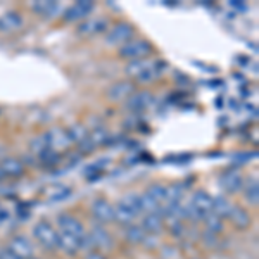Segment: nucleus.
<instances>
[{"mask_svg": "<svg viewBox=\"0 0 259 259\" xmlns=\"http://www.w3.org/2000/svg\"><path fill=\"white\" fill-rule=\"evenodd\" d=\"M140 216L139 202H137V194H124L118 202L114 204V221L112 223L119 227H130L135 223V220Z\"/></svg>", "mask_w": 259, "mask_h": 259, "instance_id": "obj_1", "label": "nucleus"}, {"mask_svg": "<svg viewBox=\"0 0 259 259\" xmlns=\"http://www.w3.org/2000/svg\"><path fill=\"white\" fill-rule=\"evenodd\" d=\"M212 195L206 190H197L192 194L189 206H185V220L202 223V220L211 212Z\"/></svg>", "mask_w": 259, "mask_h": 259, "instance_id": "obj_2", "label": "nucleus"}, {"mask_svg": "<svg viewBox=\"0 0 259 259\" xmlns=\"http://www.w3.org/2000/svg\"><path fill=\"white\" fill-rule=\"evenodd\" d=\"M31 233H33V239L36 240V244H38L41 249L49 250V252L57 250V237H59V230L54 227L50 221L41 220V221H38V223H35Z\"/></svg>", "mask_w": 259, "mask_h": 259, "instance_id": "obj_3", "label": "nucleus"}, {"mask_svg": "<svg viewBox=\"0 0 259 259\" xmlns=\"http://www.w3.org/2000/svg\"><path fill=\"white\" fill-rule=\"evenodd\" d=\"M135 36V28L128 21H119V23L112 24L106 33V44L109 47H123L130 40Z\"/></svg>", "mask_w": 259, "mask_h": 259, "instance_id": "obj_4", "label": "nucleus"}, {"mask_svg": "<svg viewBox=\"0 0 259 259\" xmlns=\"http://www.w3.org/2000/svg\"><path fill=\"white\" fill-rule=\"evenodd\" d=\"M150 54H154V47L149 40H130L128 44L119 47V57L124 61L149 59Z\"/></svg>", "mask_w": 259, "mask_h": 259, "instance_id": "obj_5", "label": "nucleus"}, {"mask_svg": "<svg viewBox=\"0 0 259 259\" xmlns=\"http://www.w3.org/2000/svg\"><path fill=\"white\" fill-rule=\"evenodd\" d=\"M89 239L92 242V247L94 250H100V252H109L114 245V239H112V233L107 230L106 225H94L92 230L89 232Z\"/></svg>", "mask_w": 259, "mask_h": 259, "instance_id": "obj_6", "label": "nucleus"}, {"mask_svg": "<svg viewBox=\"0 0 259 259\" xmlns=\"http://www.w3.org/2000/svg\"><path fill=\"white\" fill-rule=\"evenodd\" d=\"M41 139L45 140V144H47L49 149L56 150V152L66 150L73 145V142H71L66 128H61V126H54V128L47 130V132L41 135Z\"/></svg>", "mask_w": 259, "mask_h": 259, "instance_id": "obj_7", "label": "nucleus"}, {"mask_svg": "<svg viewBox=\"0 0 259 259\" xmlns=\"http://www.w3.org/2000/svg\"><path fill=\"white\" fill-rule=\"evenodd\" d=\"M111 28L109 24V19L107 18H100V16H90L87 18L85 21H81L76 28V33L81 36H95V35H100V33H107V30Z\"/></svg>", "mask_w": 259, "mask_h": 259, "instance_id": "obj_8", "label": "nucleus"}, {"mask_svg": "<svg viewBox=\"0 0 259 259\" xmlns=\"http://www.w3.org/2000/svg\"><path fill=\"white\" fill-rule=\"evenodd\" d=\"M95 9V4L90 0H80V2L69 6L68 9L62 12V21L64 23H81L87 18H90V14Z\"/></svg>", "mask_w": 259, "mask_h": 259, "instance_id": "obj_9", "label": "nucleus"}, {"mask_svg": "<svg viewBox=\"0 0 259 259\" xmlns=\"http://www.w3.org/2000/svg\"><path fill=\"white\" fill-rule=\"evenodd\" d=\"M92 214L99 225H109L114 221V204L106 197H97L92 202Z\"/></svg>", "mask_w": 259, "mask_h": 259, "instance_id": "obj_10", "label": "nucleus"}, {"mask_svg": "<svg viewBox=\"0 0 259 259\" xmlns=\"http://www.w3.org/2000/svg\"><path fill=\"white\" fill-rule=\"evenodd\" d=\"M137 92V85L135 81H130V80H123V81H116L107 89L106 92V97L109 102H126L130 95H133Z\"/></svg>", "mask_w": 259, "mask_h": 259, "instance_id": "obj_11", "label": "nucleus"}, {"mask_svg": "<svg viewBox=\"0 0 259 259\" xmlns=\"http://www.w3.org/2000/svg\"><path fill=\"white\" fill-rule=\"evenodd\" d=\"M57 227H59V232L62 233H69V235L74 237H83L85 235V227L76 216H73L71 212H59L57 214Z\"/></svg>", "mask_w": 259, "mask_h": 259, "instance_id": "obj_12", "label": "nucleus"}, {"mask_svg": "<svg viewBox=\"0 0 259 259\" xmlns=\"http://www.w3.org/2000/svg\"><path fill=\"white\" fill-rule=\"evenodd\" d=\"M154 99L156 97H154V94L150 90H140L135 92L133 95H130L128 100L124 102V107L130 112H144L154 104Z\"/></svg>", "mask_w": 259, "mask_h": 259, "instance_id": "obj_13", "label": "nucleus"}, {"mask_svg": "<svg viewBox=\"0 0 259 259\" xmlns=\"http://www.w3.org/2000/svg\"><path fill=\"white\" fill-rule=\"evenodd\" d=\"M220 187L225 194H239L244 187V175L239 169H227L220 177Z\"/></svg>", "mask_w": 259, "mask_h": 259, "instance_id": "obj_14", "label": "nucleus"}, {"mask_svg": "<svg viewBox=\"0 0 259 259\" xmlns=\"http://www.w3.org/2000/svg\"><path fill=\"white\" fill-rule=\"evenodd\" d=\"M7 247L21 259H31L33 256H36L33 242L24 235H14L9 240V245H7Z\"/></svg>", "mask_w": 259, "mask_h": 259, "instance_id": "obj_15", "label": "nucleus"}, {"mask_svg": "<svg viewBox=\"0 0 259 259\" xmlns=\"http://www.w3.org/2000/svg\"><path fill=\"white\" fill-rule=\"evenodd\" d=\"M24 24V18L19 11H7L0 16V33L4 35H11L21 30Z\"/></svg>", "mask_w": 259, "mask_h": 259, "instance_id": "obj_16", "label": "nucleus"}, {"mask_svg": "<svg viewBox=\"0 0 259 259\" xmlns=\"http://www.w3.org/2000/svg\"><path fill=\"white\" fill-rule=\"evenodd\" d=\"M164 69H166V62L164 61L149 59L147 66H145V68L142 69V73L135 78V83H144V85H145V83H150V81L157 80V78L164 73Z\"/></svg>", "mask_w": 259, "mask_h": 259, "instance_id": "obj_17", "label": "nucleus"}, {"mask_svg": "<svg viewBox=\"0 0 259 259\" xmlns=\"http://www.w3.org/2000/svg\"><path fill=\"white\" fill-rule=\"evenodd\" d=\"M230 223H232V227L235 230H240V232H244V230H247L250 225H252V216H250V212L245 209V207L242 206H235L233 204L232 211H230L228 218H227Z\"/></svg>", "mask_w": 259, "mask_h": 259, "instance_id": "obj_18", "label": "nucleus"}, {"mask_svg": "<svg viewBox=\"0 0 259 259\" xmlns=\"http://www.w3.org/2000/svg\"><path fill=\"white\" fill-rule=\"evenodd\" d=\"M57 249L62 250L68 256H76L81 250V237H74L69 235V233H62L59 232V237H57Z\"/></svg>", "mask_w": 259, "mask_h": 259, "instance_id": "obj_19", "label": "nucleus"}, {"mask_svg": "<svg viewBox=\"0 0 259 259\" xmlns=\"http://www.w3.org/2000/svg\"><path fill=\"white\" fill-rule=\"evenodd\" d=\"M0 169H2L4 177L7 178H21L26 173V166L18 157H4L0 161Z\"/></svg>", "mask_w": 259, "mask_h": 259, "instance_id": "obj_20", "label": "nucleus"}, {"mask_svg": "<svg viewBox=\"0 0 259 259\" xmlns=\"http://www.w3.org/2000/svg\"><path fill=\"white\" fill-rule=\"evenodd\" d=\"M140 227L145 233H152V235H159L162 230L166 228L161 212H149V214H144L140 220Z\"/></svg>", "mask_w": 259, "mask_h": 259, "instance_id": "obj_21", "label": "nucleus"}, {"mask_svg": "<svg viewBox=\"0 0 259 259\" xmlns=\"http://www.w3.org/2000/svg\"><path fill=\"white\" fill-rule=\"evenodd\" d=\"M233 207V202L230 200L228 195L225 194H220V195H212V206H211V212L216 216H220V218L227 220L230 211H232Z\"/></svg>", "mask_w": 259, "mask_h": 259, "instance_id": "obj_22", "label": "nucleus"}, {"mask_svg": "<svg viewBox=\"0 0 259 259\" xmlns=\"http://www.w3.org/2000/svg\"><path fill=\"white\" fill-rule=\"evenodd\" d=\"M31 11L36 12L40 18H54L56 14H59V4L52 2V0H36V2L31 4Z\"/></svg>", "mask_w": 259, "mask_h": 259, "instance_id": "obj_23", "label": "nucleus"}, {"mask_svg": "<svg viewBox=\"0 0 259 259\" xmlns=\"http://www.w3.org/2000/svg\"><path fill=\"white\" fill-rule=\"evenodd\" d=\"M145 237H147V233L142 230L140 225H135V223L124 228V233H123V239L132 245H139L142 242H145Z\"/></svg>", "mask_w": 259, "mask_h": 259, "instance_id": "obj_24", "label": "nucleus"}, {"mask_svg": "<svg viewBox=\"0 0 259 259\" xmlns=\"http://www.w3.org/2000/svg\"><path fill=\"white\" fill-rule=\"evenodd\" d=\"M242 190H244V197H245V200H247L249 206L257 207V204H259V183H257V180L244 182Z\"/></svg>", "mask_w": 259, "mask_h": 259, "instance_id": "obj_25", "label": "nucleus"}, {"mask_svg": "<svg viewBox=\"0 0 259 259\" xmlns=\"http://www.w3.org/2000/svg\"><path fill=\"white\" fill-rule=\"evenodd\" d=\"M202 223H204L206 232L216 233V235H220V233L225 230V220L220 218V216H216V214H212V212H209V214L202 220Z\"/></svg>", "mask_w": 259, "mask_h": 259, "instance_id": "obj_26", "label": "nucleus"}, {"mask_svg": "<svg viewBox=\"0 0 259 259\" xmlns=\"http://www.w3.org/2000/svg\"><path fill=\"white\" fill-rule=\"evenodd\" d=\"M166 190H168V185H164V183H152V185H149V189L145 190V194H147L149 197H152L159 206H164Z\"/></svg>", "mask_w": 259, "mask_h": 259, "instance_id": "obj_27", "label": "nucleus"}, {"mask_svg": "<svg viewBox=\"0 0 259 259\" xmlns=\"http://www.w3.org/2000/svg\"><path fill=\"white\" fill-rule=\"evenodd\" d=\"M185 194V185L183 183H171L166 190V204H180Z\"/></svg>", "mask_w": 259, "mask_h": 259, "instance_id": "obj_28", "label": "nucleus"}, {"mask_svg": "<svg viewBox=\"0 0 259 259\" xmlns=\"http://www.w3.org/2000/svg\"><path fill=\"white\" fill-rule=\"evenodd\" d=\"M149 59H139V61H128V64L124 66V74L135 80L137 76L142 73V69L147 66Z\"/></svg>", "mask_w": 259, "mask_h": 259, "instance_id": "obj_29", "label": "nucleus"}, {"mask_svg": "<svg viewBox=\"0 0 259 259\" xmlns=\"http://www.w3.org/2000/svg\"><path fill=\"white\" fill-rule=\"evenodd\" d=\"M66 132H68V135L73 144H80L85 137H89V130L85 126H81V124H71L69 128H66Z\"/></svg>", "mask_w": 259, "mask_h": 259, "instance_id": "obj_30", "label": "nucleus"}, {"mask_svg": "<svg viewBox=\"0 0 259 259\" xmlns=\"http://www.w3.org/2000/svg\"><path fill=\"white\" fill-rule=\"evenodd\" d=\"M38 157H40V161L47 166H54L61 161V154L56 152V150H52V149H49V147L41 150V152L38 154Z\"/></svg>", "mask_w": 259, "mask_h": 259, "instance_id": "obj_31", "label": "nucleus"}, {"mask_svg": "<svg viewBox=\"0 0 259 259\" xmlns=\"http://www.w3.org/2000/svg\"><path fill=\"white\" fill-rule=\"evenodd\" d=\"M76 145H78V149H80L81 152H92V150L97 149V145L94 144V140L90 139V135L85 137V139H83L80 144H76Z\"/></svg>", "mask_w": 259, "mask_h": 259, "instance_id": "obj_32", "label": "nucleus"}, {"mask_svg": "<svg viewBox=\"0 0 259 259\" xmlns=\"http://www.w3.org/2000/svg\"><path fill=\"white\" fill-rule=\"evenodd\" d=\"M0 259H21V257L16 256L9 247H2L0 249Z\"/></svg>", "mask_w": 259, "mask_h": 259, "instance_id": "obj_33", "label": "nucleus"}, {"mask_svg": "<svg viewBox=\"0 0 259 259\" xmlns=\"http://www.w3.org/2000/svg\"><path fill=\"white\" fill-rule=\"evenodd\" d=\"M83 259H107V256L100 250H89Z\"/></svg>", "mask_w": 259, "mask_h": 259, "instance_id": "obj_34", "label": "nucleus"}, {"mask_svg": "<svg viewBox=\"0 0 259 259\" xmlns=\"http://www.w3.org/2000/svg\"><path fill=\"white\" fill-rule=\"evenodd\" d=\"M4 178H6V177H4V173H2V169H0V182H2V180Z\"/></svg>", "mask_w": 259, "mask_h": 259, "instance_id": "obj_35", "label": "nucleus"}, {"mask_svg": "<svg viewBox=\"0 0 259 259\" xmlns=\"http://www.w3.org/2000/svg\"><path fill=\"white\" fill-rule=\"evenodd\" d=\"M31 259H44V257H40V256H33Z\"/></svg>", "mask_w": 259, "mask_h": 259, "instance_id": "obj_36", "label": "nucleus"}, {"mask_svg": "<svg viewBox=\"0 0 259 259\" xmlns=\"http://www.w3.org/2000/svg\"><path fill=\"white\" fill-rule=\"evenodd\" d=\"M190 259H200V257H190Z\"/></svg>", "mask_w": 259, "mask_h": 259, "instance_id": "obj_37", "label": "nucleus"}]
</instances>
